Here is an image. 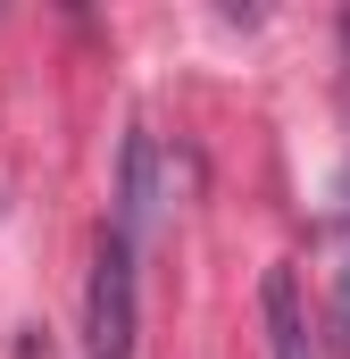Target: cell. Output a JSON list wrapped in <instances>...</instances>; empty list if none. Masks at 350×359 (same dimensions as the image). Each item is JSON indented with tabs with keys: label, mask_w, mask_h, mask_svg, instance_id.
Segmentation results:
<instances>
[{
	"label": "cell",
	"mask_w": 350,
	"mask_h": 359,
	"mask_svg": "<svg viewBox=\"0 0 350 359\" xmlns=\"http://www.w3.org/2000/svg\"><path fill=\"white\" fill-rule=\"evenodd\" d=\"M259 318H267V359H317V343H309V309H300L292 268H267V284H259Z\"/></svg>",
	"instance_id": "2"
},
{
	"label": "cell",
	"mask_w": 350,
	"mask_h": 359,
	"mask_svg": "<svg viewBox=\"0 0 350 359\" xmlns=\"http://www.w3.org/2000/svg\"><path fill=\"white\" fill-rule=\"evenodd\" d=\"M334 343L350 351V259H342V284H334Z\"/></svg>",
	"instance_id": "3"
},
{
	"label": "cell",
	"mask_w": 350,
	"mask_h": 359,
	"mask_svg": "<svg viewBox=\"0 0 350 359\" xmlns=\"http://www.w3.org/2000/svg\"><path fill=\"white\" fill-rule=\"evenodd\" d=\"M134 234L100 226L92 243V284H84V343L92 359H134Z\"/></svg>",
	"instance_id": "1"
},
{
	"label": "cell",
	"mask_w": 350,
	"mask_h": 359,
	"mask_svg": "<svg viewBox=\"0 0 350 359\" xmlns=\"http://www.w3.org/2000/svg\"><path fill=\"white\" fill-rule=\"evenodd\" d=\"M342 184H350V176H342Z\"/></svg>",
	"instance_id": "4"
}]
</instances>
